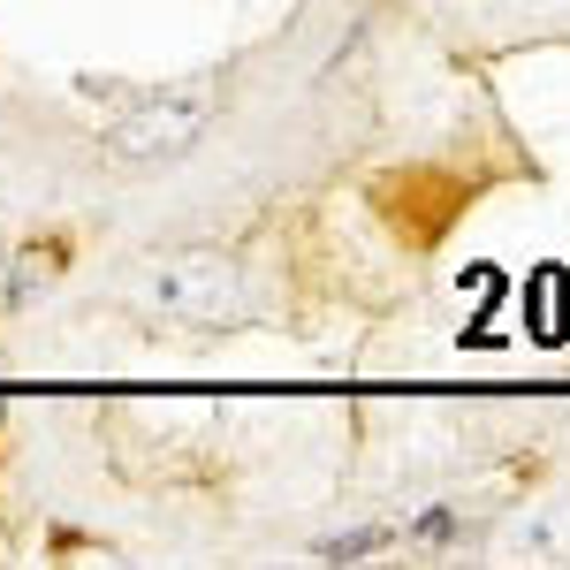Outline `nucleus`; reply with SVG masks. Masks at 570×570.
Listing matches in <instances>:
<instances>
[{
  "mask_svg": "<svg viewBox=\"0 0 570 570\" xmlns=\"http://www.w3.org/2000/svg\"><path fill=\"white\" fill-rule=\"evenodd\" d=\"M214 122V85H183L160 91L153 107H137L115 130V160H176L183 145H198V130Z\"/></svg>",
  "mask_w": 570,
  "mask_h": 570,
  "instance_id": "obj_2",
  "label": "nucleus"
},
{
  "mask_svg": "<svg viewBox=\"0 0 570 570\" xmlns=\"http://www.w3.org/2000/svg\"><path fill=\"white\" fill-rule=\"evenodd\" d=\"M365 548H381V532H351V540H327L320 556H327V563H357Z\"/></svg>",
  "mask_w": 570,
  "mask_h": 570,
  "instance_id": "obj_5",
  "label": "nucleus"
},
{
  "mask_svg": "<svg viewBox=\"0 0 570 570\" xmlns=\"http://www.w3.org/2000/svg\"><path fill=\"white\" fill-rule=\"evenodd\" d=\"M419 532H426V540H449V532H456V518H449V510H426V518H419Z\"/></svg>",
  "mask_w": 570,
  "mask_h": 570,
  "instance_id": "obj_6",
  "label": "nucleus"
},
{
  "mask_svg": "<svg viewBox=\"0 0 570 570\" xmlns=\"http://www.w3.org/2000/svg\"><path fill=\"white\" fill-rule=\"evenodd\" d=\"M532 297H540V312H532V335H540V343H563V335H570V274L540 266V274H532Z\"/></svg>",
  "mask_w": 570,
  "mask_h": 570,
  "instance_id": "obj_4",
  "label": "nucleus"
},
{
  "mask_svg": "<svg viewBox=\"0 0 570 570\" xmlns=\"http://www.w3.org/2000/svg\"><path fill=\"white\" fill-rule=\"evenodd\" d=\"M518 548L540 556V563H563L570 556V502H548V510L518 518Z\"/></svg>",
  "mask_w": 570,
  "mask_h": 570,
  "instance_id": "obj_3",
  "label": "nucleus"
},
{
  "mask_svg": "<svg viewBox=\"0 0 570 570\" xmlns=\"http://www.w3.org/2000/svg\"><path fill=\"white\" fill-rule=\"evenodd\" d=\"M145 312H168V320H236L244 312V274L220 252H176L137 282Z\"/></svg>",
  "mask_w": 570,
  "mask_h": 570,
  "instance_id": "obj_1",
  "label": "nucleus"
}]
</instances>
